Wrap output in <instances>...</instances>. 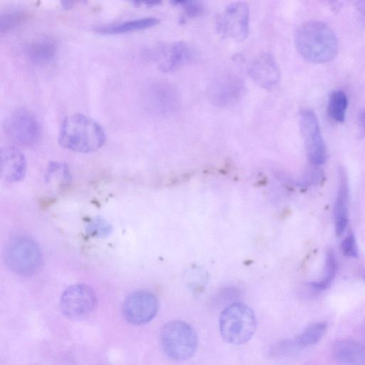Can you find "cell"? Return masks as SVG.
<instances>
[{
  "mask_svg": "<svg viewBox=\"0 0 365 365\" xmlns=\"http://www.w3.org/2000/svg\"><path fill=\"white\" fill-rule=\"evenodd\" d=\"M24 53L29 61L35 63H46L56 56L58 45L50 36L37 37L24 46Z\"/></svg>",
  "mask_w": 365,
  "mask_h": 365,
  "instance_id": "16",
  "label": "cell"
},
{
  "mask_svg": "<svg viewBox=\"0 0 365 365\" xmlns=\"http://www.w3.org/2000/svg\"><path fill=\"white\" fill-rule=\"evenodd\" d=\"M295 44L304 58L316 63L331 60L338 50L334 31L320 20H309L301 24L295 34Z\"/></svg>",
  "mask_w": 365,
  "mask_h": 365,
  "instance_id": "2",
  "label": "cell"
},
{
  "mask_svg": "<svg viewBox=\"0 0 365 365\" xmlns=\"http://www.w3.org/2000/svg\"><path fill=\"white\" fill-rule=\"evenodd\" d=\"M361 122H362L363 126L365 128V110H364V112L363 113V114L361 115Z\"/></svg>",
  "mask_w": 365,
  "mask_h": 365,
  "instance_id": "30",
  "label": "cell"
},
{
  "mask_svg": "<svg viewBox=\"0 0 365 365\" xmlns=\"http://www.w3.org/2000/svg\"><path fill=\"white\" fill-rule=\"evenodd\" d=\"M337 271V261L332 250L326 255L325 264L321 279L312 282L313 289L320 292L328 288L334 281Z\"/></svg>",
  "mask_w": 365,
  "mask_h": 365,
  "instance_id": "20",
  "label": "cell"
},
{
  "mask_svg": "<svg viewBox=\"0 0 365 365\" xmlns=\"http://www.w3.org/2000/svg\"><path fill=\"white\" fill-rule=\"evenodd\" d=\"M151 57L158 62L163 71H172L191 61L195 52L187 43L179 41L167 46H160L150 52Z\"/></svg>",
  "mask_w": 365,
  "mask_h": 365,
  "instance_id": "13",
  "label": "cell"
},
{
  "mask_svg": "<svg viewBox=\"0 0 365 365\" xmlns=\"http://www.w3.org/2000/svg\"><path fill=\"white\" fill-rule=\"evenodd\" d=\"M158 23L159 19L157 18L142 17L100 25L95 27L94 30L97 33L105 34H124L153 27Z\"/></svg>",
  "mask_w": 365,
  "mask_h": 365,
  "instance_id": "18",
  "label": "cell"
},
{
  "mask_svg": "<svg viewBox=\"0 0 365 365\" xmlns=\"http://www.w3.org/2000/svg\"><path fill=\"white\" fill-rule=\"evenodd\" d=\"M250 11L244 2H235L225 7L217 19L220 35L237 41H244L249 34Z\"/></svg>",
  "mask_w": 365,
  "mask_h": 365,
  "instance_id": "8",
  "label": "cell"
},
{
  "mask_svg": "<svg viewBox=\"0 0 365 365\" xmlns=\"http://www.w3.org/2000/svg\"><path fill=\"white\" fill-rule=\"evenodd\" d=\"M106 134L100 123L87 115L74 113L63 120L58 133L61 147L78 153H91L100 149Z\"/></svg>",
  "mask_w": 365,
  "mask_h": 365,
  "instance_id": "1",
  "label": "cell"
},
{
  "mask_svg": "<svg viewBox=\"0 0 365 365\" xmlns=\"http://www.w3.org/2000/svg\"><path fill=\"white\" fill-rule=\"evenodd\" d=\"M299 119L309 160L313 166L320 165L326 161L327 151L318 119L310 109L301 110Z\"/></svg>",
  "mask_w": 365,
  "mask_h": 365,
  "instance_id": "7",
  "label": "cell"
},
{
  "mask_svg": "<svg viewBox=\"0 0 365 365\" xmlns=\"http://www.w3.org/2000/svg\"><path fill=\"white\" fill-rule=\"evenodd\" d=\"M247 72L257 85L267 90L273 89L280 80L279 68L269 53H262L255 57L248 65Z\"/></svg>",
  "mask_w": 365,
  "mask_h": 365,
  "instance_id": "12",
  "label": "cell"
},
{
  "mask_svg": "<svg viewBox=\"0 0 365 365\" xmlns=\"http://www.w3.org/2000/svg\"><path fill=\"white\" fill-rule=\"evenodd\" d=\"M159 308L157 297L153 293L140 290L133 292L125 299L123 314L126 321L134 324H145L152 320Z\"/></svg>",
  "mask_w": 365,
  "mask_h": 365,
  "instance_id": "9",
  "label": "cell"
},
{
  "mask_svg": "<svg viewBox=\"0 0 365 365\" xmlns=\"http://www.w3.org/2000/svg\"><path fill=\"white\" fill-rule=\"evenodd\" d=\"M364 337H365V327H364Z\"/></svg>",
  "mask_w": 365,
  "mask_h": 365,
  "instance_id": "31",
  "label": "cell"
},
{
  "mask_svg": "<svg viewBox=\"0 0 365 365\" xmlns=\"http://www.w3.org/2000/svg\"><path fill=\"white\" fill-rule=\"evenodd\" d=\"M3 128L11 141L25 147L36 144L41 133L38 117L24 107L12 110L4 120Z\"/></svg>",
  "mask_w": 365,
  "mask_h": 365,
  "instance_id": "6",
  "label": "cell"
},
{
  "mask_svg": "<svg viewBox=\"0 0 365 365\" xmlns=\"http://www.w3.org/2000/svg\"><path fill=\"white\" fill-rule=\"evenodd\" d=\"M327 325L324 322H318L308 326L294 340L299 349L317 344L324 335Z\"/></svg>",
  "mask_w": 365,
  "mask_h": 365,
  "instance_id": "19",
  "label": "cell"
},
{
  "mask_svg": "<svg viewBox=\"0 0 365 365\" xmlns=\"http://www.w3.org/2000/svg\"><path fill=\"white\" fill-rule=\"evenodd\" d=\"M245 85L243 80L233 73L218 76L209 88L211 101L218 107H228L236 103L243 96Z\"/></svg>",
  "mask_w": 365,
  "mask_h": 365,
  "instance_id": "11",
  "label": "cell"
},
{
  "mask_svg": "<svg viewBox=\"0 0 365 365\" xmlns=\"http://www.w3.org/2000/svg\"><path fill=\"white\" fill-rule=\"evenodd\" d=\"M220 333L226 342L240 345L247 342L257 328V318L253 310L242 303H233L221 313Z\"/></svg>",
  "mask_w": 365,
  "mask_h": 365,
  "instance_id": "3",
  "label": "cell"
},
{
  "mask_svg": "<svg viewBox=\"0 0 365 365\" xmlns=\"http://www.w3.org/2000/svg\"><path fill=\"white\" fill-rule=\"evenodd\" d=\"M73 2L70 1H61V6L64 9H69L71 6H72Z\"/></svg>",
  "mask_w": 365,
  "mask_h": 365,
  "instance_id": "29",
  "label": "cell"
},
{
  "mask_svg": "<svg viewBox=\"0 0 365 365\" xmlns=\"http://www.w3.org/2000/svg\"><path fill=\"white\" fill-rule=\"evenodd\" d=\"M96 296L94 291L84 284L68 287L62 294L60 307L62 313L69 318H78L88 314L95 307Z\"/></svg>",
  "mask_w": 365,
  "mask_h": 365,
  "instance_id": "10",
  "label": "cell"
},
{
  "mask_svg": "<svg viewBox=\"0 0 365 365\" xmlns=\"http://www.w3.org/2000/svg\"><path fill=\"white\" fill-rule=\"evenodd\" d=\"M154 93L155 104L161 110L169 112L178 105V96L174 88L168 85H160Z\"/></svg>",
  "mask_w": 365,
  "mask_h": 365,
  "instance_id": "22",
  "label": "cell"
},
{
  "mask_svg": "<svg viewBox=\"0 0 365 365\" xmlns=\"http://www.w3.org/2000/svg\"><path fill=\"white\" fill-rule=\"evenodd\" d=\"M172 3L175 5H180L183 8V15L181 17L182 21L187 19L193 18L200 16L204 11V6L200 1H173Z\"/></svg>",
  "mask_w": 365,
  "mask_h": 365,
  "instance_id": "24",
  "label": "cell"
},
{
  "mask_svg": "<svg viewBox=\"0 0 365 365\" xmlns=\"http://www.w3.org/2000/svg\"><path fill=\"white\" fill-rule=\"evenodd\" d=\"M341 250L347 257H356L358 255V249L356 239L352 232H350L341 243Z\"/></svg>",
  "mask_w": 365,
  "mask_h": 365,
  "instance_id": "26",
  "label": "cell"
},
{
  "mask_svg": "<svg viewBox=\"0 0 365 365\" xmlns=\"http://www.w3.org/2000/svg\"><path fill=\"white\" fill-rule=\"evenodd\" d=\"M297 347L294 340H284L277 343L271 351L272 354L282 355L286 354H290L297 351Z\"/></svg>",
  "mask_w": 365,
  "mask_h": 365,
  "instance_id": "27",
  "label": "cell"
},
{
  "mask_svg": "<svg viewBox=\"0 0 365 365\" xmlns=\"http://www.w3.org/2000/svg\"><path fill=\"white\" fill-rule=\"evenodd\" d=\"M332 353L338 365H365V346L358 341L338 340L333 345Z\"/></svg>",
  "mask_w": 365,
  "mask_h": 365,
  "instance_id": "15",
  "label": "cell"
},
{
  "mask_svg": "<svg viewBox=\"0 0 365 365\" xmlns=\"http://www.w3.org/2000/svg\"><path fill=\"white\" fill-rule=\"evenodd\" d=\"M26 171L25 156L16 147L5 145L1 149V175L6 182L22 180Z\"/></svg>",
  "mask_w": 365,
  "mask_h": 365,
  "instance_id": "14",
  "label": "cell"
},
{
  "mask_svg": "<svg viewBox=\"0 0 365 365\" xmlns=\"http://www.w3.org/2000/svg\"><path fill=\"white\" fill-rule=\"evenodd\" d=\"M30 16V12L23 9H11L1 12L0 31L7 32L26 21Z\"/></svg>",
  "mask_w": 365,
  "mask_h": 365,
  "instance_id": "23",
  "label": "cell"
},
{
  "mask_svg": "<svg viewBox=\"0 0 365 365\" xmlns=\"http://www.w3.org/2000/svg\"><path fill=\"white\" fill-rule=\"evenodd\" d=\"M349 184L345 171L341 169L337 194L334 206L336 234L341 235L346 228L349 214Z\"/></svg>",
  "mask_w": 365,
  "mask_h": 365,
  "instance_id": "17",
  "label": "cell"
},
{
  "mask_svg": "<svg viewBox=\"0 0 365 365\" xmlns=\"http://www.w3.org/2000/svg\"><path fill=\"white\" fill-rule=\"evenodd\" d=\"M347 106L348 98L343 91L336 90L330 93L327 110L332 119L342 122L345 118Z\"/></svg>",
  "mask_w": 365,
  "mask_h": 365,
  "instance_id": "21",
  "label": "cell"
},
{
  "mask_svg": "<svg viewBox=\"0 0 365 365\" xmlns=\"http://www.w3.org/2000/svg\"><path fill=\"white\" fill-rule=\"evenodd\" d=\"M161 346L166 355L177 361L187 360L195 354L197 334L189 324L181 320L166 323L160 334Z\"/></svg>",
  "mask_w": 365,
  "mask_h": 365,
  "instance_id": "5",
  "label": "cell"
},
{
  "mask_svg": "<svg viewBox=\"0 0 365 365\" xmlns=\"http://www.w3.org/2000/svg\"><path fill=\"white\" fill-rule=\"evenodd\" d=\"M4 257L7 267L22 276L36 274L43 264L41 247L34 239L24 235H18L9 240Z\"/></svg>",
  "mask_w": 365,
  "mask_h": 365,
  "instance_id": "4",
  "label": "cell"
},
{
  "mask_svg": "<svg viewBox=\"0 0 365 365\" xmlns=\"http://www.w3.org/2000/svg\"><path fill=\"white\" fill-rule=\"evenodd\" d=\"M112 231L111 225L105 220L97 217L87 227V232L93 236L105 237Z\"/></svg>",
  "mask_w": 365,
  "mask_h": 365,
  "instance_id": "25",
  "label": "cell"
},
{
  "mask_svg": "<svg viewBox=\"0 0 365 365\" xmlns=\"http://www.w3.org/2000/svg\"><path fill=\"white\" fill-rule=\"evenodd\" d=\"M356 6L361 12L365 14V1H357Z\"/></svg>",
  "mask_w": 365,
  "mask_h": 365,
  "instance_id": "28",
  "label": "cell"
}]
</instances>
